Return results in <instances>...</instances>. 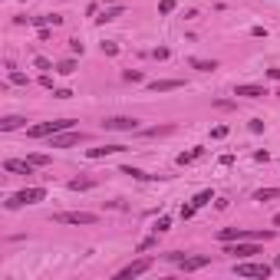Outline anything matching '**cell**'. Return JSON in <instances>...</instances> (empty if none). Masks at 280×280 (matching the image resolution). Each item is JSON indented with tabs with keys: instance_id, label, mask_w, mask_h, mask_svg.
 I'll return each instance as SVG.
<instances>
[{
	"instance_id": "1",
	"label": "cell",
	"mask_w": 280,
	"mask_h": 280,
	"mask_svg": "<svg viewBox=\"0 0 280 280\" xmlns=\"http://www.w3.org/2000/svg\"><path fill=\"white\" fill-rule=\"evenodd\" d=\"M73 129V119H56V122H40V125H30L27 129V135L30 139H53V135H60V132Z\"/></svg>"
},
{
	"instance_id": "2",
	"label": "cell",
	"mask_w": 280,
	"mask_h": 280,
	"mask_svg": "<svg viewBox=\"0 0 280 280\" xmlns=\"http://www.w3.org/2000/svg\"><path fill=\"white\" fill-rule=\"evenodd\" d=\"M46 198V188H23V191H17V194H10L7 198V208H20V205H36V201H43Z\"/></svg>"
},
{
	"instance_id": "3",
	"label": "cell",
	"mask_w": 280,
	"mask_h": 280,
	"mask_svg": "<svg viewBox=\"0 0 280 280\" xmlns=\"http://www.w3.org/2000/svg\"><path fill=\"white\" fill-rule=\"evenodd\" d=\"M56 224H96L99 218L89 215V211H60V215H53Z\"/></svg>"
},
{
	"instance_id": "4",
	"label": "cell",
	"mask_w": 280,
	"mask_h": 280,
	"mask_svg": "<svg viewBox=\"0 0 280 280\" xmlns=\"http://www.w3.org/2000/svg\"><path fill=\"white\" fill-rule=\"evenodd\" d=\"M270 264H248V260H237L234 264V274L237 277H270Z\"/></svg>"
},
{
	"instance_id": "5",
	"label": "cell",
	"mask_w": 280,
	"mask_h": 280,
	"mask_svg": "<svg viewBox=\"0 0 280 280\" xmlns=\"http://www.w3.org/2000/svg\"><path fill=\"white\" fill-rule=\"evenodd\" d=\"M109 132H135L139 129V119H129V116H116V119H106L102 122Z\"/></svg>"
},
{
	"instance_id": "6",
	"label": "cell",
	"mask_w": 280,
	"mask_h": 280,
	"mask_svg": "<svg viewBox=\"0 0 280 280\" xmlns=\"http://www.w3.org/2000/svg\"><path fill=\"white\" fill-rule=\"evenodd\" d=\"M152 267V260L149 257H142V260H135V264H129V267H122L116 274V280H129V277H139V274H145V270Z\"/></svg>"
},
{
	"instance_id": "7",
	"label": "cell",
	"mask_w": 280,
	"mask_h": 280,
	"mask_svg": "<svg viewBox=\"0 0 280 280\" xmlns=\"http://www.w3.org/2000/svg\"><path fill=\"white\" fill-rule=\"evenodd\" d=\"M224 254H231V257H237V260H244V257H250V254H260V248H257V241H254V244H227Z\"/></svg>"
},
{
	"instance_id": "8",
	"label": "cell",
	"mask_w": 280,
	"mask_h": 280,
	"mask_svg": "<svg viewBox=\"0 0 280 280\" xmlns=\"http://www.w3.org/2000/svg\"><path fill=\"white\" fill-rule=\"evenodd\" d=\"M178 264H182L185 274H191V270L208 267V264H211V257H208V254H198V257H178Z\"/></svg>"
},
{
	"instance_id": "9",
	"label": "cell",
	"mask_w": 280,
	"mask_h": 280,
	"mask_svg": "<svg viewBox=\"0 0 280 280\" xmlns=\"http://www.w3.org/2000/svg\"><path fill=\"white\" fill-rule=\"evenodd\" d=\"M79 139H83V132L66 129V132H60V135H53V149H69V145H76Z\"/></svg>"
},
{
	"instance_id": "10",
	"label": "cell",
	"mask_w": 280,
	"mask_h": 280,
	"mask_svg": "<svg viewBox=\"0 0 280 280\" xmlns=\"http://www.w3.org/2000/svg\"><path fill=\"white\" fill-rule=\"evenodd\" d=\"M234 96H244V99H264L267 89L264 86H254V83H244V86H234Z\"/></svg>"
},
{
	"instance_id": "11",
	"label": "cell",
	"mask_w": 280,
	"mask_h": 280,
	"mask_svg": "<svg viewBox=\"0 0 280 280\" xmlns=\"http://www.w3.org/2000/svg\"><path fill=\"white\" fill-rule=\"evenodd\" d=\"M3 168H7V172H13V175H33V168H36V165H33L30 158H27V162H20V158H7V162H3Z\"/></svg>"
},
{
	"instance_id": "12",
	"label": "cell",
	"mask_w": 280,
	"mask_h": 280,
	"mask_svg": "<svg viewBox=\"0 0 280 280\" xmlns=\"http://www.w3.org/2000/svg\"><path fill=\"white\" fill-rule=\"evenodd\" d=\"M172 89H182V79H155V83H149V93H172Z\"/></svg>"
},
{
	"instance_id": "13",
	"label": "cell",
	"mask_w": 280,
	"mask_h": 280,
	"mask_svg": "<svg viewBox=\"0 0 280 280\" xmlns=\"http://www.w3.org/2000/svg\"><path fill=\"white\" fill-rule=\"evenodd\" d=\"M116 152H125V145H102V149H89L86 158H106V155H116Z\"/></svg>"
},
{
	"instance_id": "14",
	"label": "cell",
	"mask_w": 280,
	"mask_h": 280,
	"mask_svg": "<svg viewBox=\"0 0 280 280\" xmlns=\"http://www.w3.org/2000/svg\"><path fill=\"white\" fill-rule=\"evenodd\" d=\"M23 125V119L20 116H7V119H0V132H13V129H20Z\"/></svg>"
},
{
	"instance_id": "15",
	"label": "cell",
	"mask_w": 280,
	"mask_h": 280,
	"mask_svg": "<svg viewBox=\"0 0 280 280\" xmlns=\"http://www.w3.org/2000/svg\"><path fill=\"white\" fill-rule=\"evenodd\" d=\"M218 237H221V241H241V237H244V231H241V227H224V231H218Z\"/></svg>"
},
{
	"instance_id": "16",
	"label": "cell",
	"mask_w": 280,
	"mask_h": 280,
	"mask_svg": "<svg viewBox=\"0 0 280 280\" xmlns=\"http://www.w3.org/2000/svg\"><path fill=\"white\" fill-rule=\"evenodd\" d=\"M211 201H215V194H211V188H205V191H198V194H194V201H191V205H194V208H205V205H211Z\"/></svg>"
},
{
	"instance_id": "17",
	"label": "cell",
	"mask_w": 280,
	"mask_h": 280,
	"mask_svg": "<svg viewBox=\"0 0 280 280\" xmlns=\"http://www.w3.org/2000/svg\"><path fill=\"white\" fill-rule=\"evenodd\" d=\"M274 198H280V188H260L254 194V201H274Z\"/></svg>"
},
{
	"instance_id": "18",
	"label": "cell",
	"mask_w": 280,
	"mask_h": 280,
	"mask_svg": "<svg viewBox=\"0 0 280 280\" xmlns=\"http://www.w3.org/2000/svg\"><path fill=\"white\" fill-rule=\"evenodd\" d=\"M191 66H194V69H201V73H215V69H218L215 60H191Z\"/></svg>"
},
{
	"instance_id": "19",
	"label": "cell",
	"mask_w": 280,
	"mask_h": 280,
	"mask_svg": "<svg viewBox=\"0 0 280 280\" xmlns=\"http://www.w3.org/2000/svg\"><path fill=\"white\" fill-rule=\"evenodd\" d=\"M56 73H60V76H73L76 73V60H63V63H56Z\"/></svg>"
},
{
	"instance_id": "20",
	"label": "cell",
	"mask_w": 280,
	"mask_h": 280,
	"mask_svg": "<svg viewBox=\"0 0 280 280\" xmlns=\"http://www.w3.org/2000/svg\"><path fill=\"white\" fill-rule=\"evenodd\" d=\"M116 17H122V7H119V3H116V7H109V10L102 13V17H96V20L99 23H109V20H116Z\"/></svg>"
},
{
	"instance_id": "21",
	"label": "cell",
	"mask_w": 280,
	"mask_h": 280,
	"mask_svg": "<svg viewBox=\"0 0 280 280\" xmlns=\"http://www.w3.org/2000/svg\"><path fill=\"white\" fill-rule=\"evenodd\" d=\"M198 155H201V149H191V152H182V155H178V165H191L194 158H198Z\"/></svg>"
},
{
	"instance_id": "22",
	"label": "cell",
	"mask_w": 280,
	"mask_h": 280,
	"mask_svg": "<svg viewBox=\"0 0 280 280\" xmlns=\"http://www.w3.org/2000/svg\"><path fill=\"white\" fill-rule=\"evenodd\" d=\"M93 178H73V182H69V188H73V191H79V188H93Z\"/></svg>"
},
{
	"instance_id": "23",
	"label": "cell",
	"mask_w": 280,
	"mask_h": 280,
	"mask_svg": "<svg viewBox=\"0 0 280 280\" xmlns=\"http://www.w3.org/2000/svg\"><path fill=\"white\" fill-rule=\"evenodd\" d=\"M168 227H172V218H168V215H162L158 221H155V234H162V231H168Z\"/></svg>"
},
{
	"instance_id": "24",
	"label": "cell",
	"mask_w": 280,
	"mask_h": 280,
	"mask_svg": "<svg viewBox=\"0 0 280 280\" xmlns=\"http://www.w3.org/2000/svg\"><path fill=\"white\" fill-rule=\"evenodd\" d=\"M36 23H40V27H50V23H53V27H60V23H63V17H36Z\"/></svg>"
},
{
	"instance_id": "25",
	"label": "cell",
	"mask_w": 280,
	"mask_h": 280,
	"mask_svg": "<svg viewBox=\"0 0 280 280\" xmlns=\"http://www.w3.org/2000/svg\"><path fill=\"white\" fill-rule=\"evenodd\" d=\"M33 66H36V69H43V73H50V69H53V63H50L46 56H36V60H33Z\"/></svg>"
},
{
	"instance_id": "26",
	"label": "cell",
	"mask_w": 280,
	"mask_h": 280,
	"mask_svg": "<svg viewBox=\"0 0 280 280\" xmlns=\"http://www.w3.org/2000/svg\"><path fill=\"white\" fill-rule=\"evenodd\" d=\"M33 165H50V155H43V152H36V155H30Z\"/></svg>"
},
{
	"instance_id": "27",
	"label": "cell",
	"mask_w": 280,
	"mask_h": 280,
	"mask_svg": "<svg viewBox=\"0 0 280 280\" xmlns=\"http://www.w3.org/2000/svg\"><path fill=\"white\" fill-rule=\"evenodd\" d=\"M175 10V0H158V13H172Z\"/></svg>"
},
{
	"instance_id": "28",
	"label": "cell",
	"mask_w": 280,
	"mask_h": 280,
	"mask_svg": "<svg viewBox=\"0 0 280 280\" xmlns=\"http://www.w3.org/2000/svg\"><path fill=\"white\" fill-rule=\"evenodd\" d=\"M122 175H132V178H149L145 172H139V168H132V165H125V168H122Z\"/></svg>"
},
{
	"instance_id": "29",
	"label": "cell",
	"mask_w": 280,
	"mask_h": 280,
	"mask_svg": "<svg viewBox=\"0 0 280 280\" xmlns=\"http://www.w3.org/2000/svg\"><path fill=\"white\" fill-rule=\"evenodd\" d=\"M155 241H158V234H155V237H145V241L139 244V254H142V250H149V248H155Z\"/></svg>"
},
{
	"instance_id": "30",
	"label": "cell",
	"mask_w": 280,
	"mask_h": 280,
	"mask_svg": "<svg viewBox=\"0 0 280 280\" xmlns=\"http://www.w3.org/2000/svg\"><path fill=\"white\" fill-rule=\"evenodd\" d=\"M10 69H13V66H10ZM10 83H17V86H23V83H27V76H23V73H17V69H13V73H10Z\"/></svg>"
},
{
	"instance_id": "31",
	"label": "cell",
	"mask_w": 280,
	"mask_h": 280,
	"mask_svg": "<svg viewBox=\"0 0 280 280\" xmlns=\"http://www.w3.org/2000/svg\"><path fill=\"white\" fill-rule=\"evenodd\" d=\"M227 135V125H215V129H211V139H224Z\"/></svg>"
},
{
	"instance_id": "32",
	"label": "cell",
	"mask_w": 280,
	"mask_h": 280,
	"mask_svg": "<svg viewBox=\"0 0 280 280\" xmlns=\"http://www.w3.org/2000/svg\"><path fill=\"white\" fill-rule=\"evenodd\" d=\"M102 53H106V56H116L119 46H116V43H102Z\"/></svg>"
},
{
	"instance_id": "33",
	"label": "cell",
	"mask_w": 280,
	"mask_h": 280,
	"mask_svg": "<svg viewBox=\"0 0 280 280\" xmlns=\"http://www.w3.org/2000/svg\"><path fill=\"white\" fill-rule=\"evenodd\" d=\"M194 211H198V208H194V205H185V208H182V218H185V221H188V218H191Z\"/></svg>"
},
{
	"instance_id": "34",
	"label": "cell",
	"mask_w": 280,
	"mask_h": 280,
	"mask_svg": "<svg viewBox=\"0 0 280 280\" xmlns=\"http://www.w3.org/2000/svg\"><path fill=\"white\" fill-rule=\"evenodd\" d=\"M274 224H280V215H274Z\"/></svg>"
},
{
	"instance_id": "35",
	"label": "cell",
	"mask_w": 280,
	"mask_h": 280,
	"mask_svg": "<svg viewBox=\"0 0 280 280\" xmlns=\"http://www.w3.org/2000/svg\"><path fill=\"white\" fill-rule=\"evenodd\" d=\"M274 267H280V257H277V264H274Z\"/></svg>"
}]
</instances>
